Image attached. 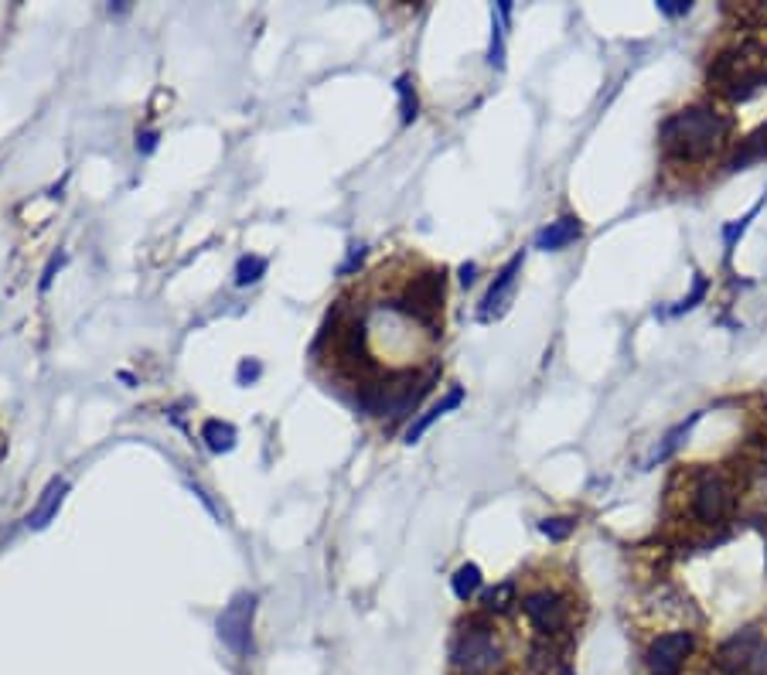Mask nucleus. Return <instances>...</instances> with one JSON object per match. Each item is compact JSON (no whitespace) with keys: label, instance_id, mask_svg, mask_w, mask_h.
<instances>
[{"label":"nucleus","instance_id":"nucleus-10","mask_svg":"<svg viewBox=\"0 0 767 675\" xmlns=\"http://www.w3.org/2000/svg\"><path fill=\"white\" fill-rule=\"evenodd\" d=\"M580 236H583V225L577 215H563V219L549 222L536 232V249H543V253H560V249H566L570 243H577Z\"/></svg>","mask_w":767,"mask_h":675},{"label":"nucleus","instance_id":"nucleus-15","mask_svg":"<svg viewBox=\"0 0 767 675\" xmlns=\"http://www.w3.org/2000/svg\"><path fill=\"white\" fill-rule=\"evenodd\" d=\"M202 440H205V447L212 450V454H229V450L236 447L239 433H236V427H232V423L208 420L205 427H202Z\"/></svg>","mask_w":767,"mask_h":675},{"label":"nucleus","instance_id":"nucleus-21","mask_svg":"<svg viewBox=\"0 0 767 675\" xmlns=\"http://www.w3.org/2000/svg\"><path fill=\"white\" fill-rule=\"evenodd\" d=\"M488 65L502 72L505 69V21L498 14H491V48H488Z\"/></svg>","mask_w":767,"mask_h":675},{"label":"nucleus","instance_id":"nucleus-11","mask_svg":"<svg viewBox=\"0 0 767 675\" xmlns=\"http://www.w3.org/2000/svg\"><path fill=\"white\" fill-rule=\"evenodd\" d=\"M65 491H69V481L65 478L48 481L45 491H41V498H38V505L31 508V515H28V529H45V525L55 519L58 508H62V502H65Z\"/></svg>","mask_w":767,"mask_h":675},{"label":"nucleus","instance_id":"nucleus-7","mask_svg":"<svg viewBox=\"0 0 767 675\" xmlns=\"http://www.w3.org/2000/svg\"><path fill=\"white\" fill-rule=\"evenodd\" d=\"M733 508V491L720 474L713 471H703L696 481V491H693V512L699 522L706 525H720L723 519L730 515Z\"/></svg>","mask_w":767,"mask_h":675},{"label":"nucleus","instance_id":"nucleus-30","mask_svg":"<svg viewBox=\"0 0 767 675\" xmlns=\"http://www.w3.org/2000/svg\"><path fill=\"white\" fill-rule=\"evenodd\" d=\"M474 273H478V266H474V263H464L461 266V283H464V287H471V283H474Z\"/></svg>","mask_w":767,"mask_h":675},{"label":"nucleus","instance_id":"nucleus-24","mask_svg":"<svg viewBox=\"0 0 767 675\" xmlns=\"http://www.w3.org/2000/svg\"><path fill=\"white\" fill-rule=\"evenodd\" d=\"M539 529H543V536H549L553 543H563V539L577 529V519H570V515H553V519L539 522Z\"/></svg>","mask_w":767,"mask_h":675},{"label":"nucleus","instance_id":"nucleus-13","mask_svg":"<svg viewBox=\"0 0 767 675\" xmlns=\"http://www.w3.org/2000/svg\"><path fill=\"white\" fill-rule=\"evenodd\" d=\"M764 157H767V123L744 140V147H740L737 154H733L730 161H727V171H744L754 161H764Z\"/></svg>","mask_w":767,"mask_h":675},{"label":"nucleus","instance_id":"nucleus-26","mask_svg":"<svg viewBox=\"0 0 767 675\" xmlns=\"http://www.w3.org/2000/svg\"><path fill=\"white\" fill-rule=\"evenodd\" d=\"M658 11H662L665 18H682V14L693 11V4H689V0H658Z\"/></svg>","mask_w":767,"mask_h":675},{"label":"nucleus","instance_id":"nucleus-9","mask_svg":"<svg viewBox=\"0 0 767 675\" xmlns=\"http://www.w3.org/2000/svg\"><path fill=\"white\" fill-rule=\"evenodd\" d=\"M522 263H525V253H515L512 260L498 270L495 283H491V290L485 294V300H481V311H478L481 321H491V318H498V314H505L508 300H512V290H515V280H519Z\"/></svg>","mask_w":767,"mask_h":675},{"label":"nucleus","instance_id":"nucleus-2","mask_svg":"<svg viewBox=\"0 0 767 675\" xmlns=\"http://www.w3.org/2000/svg\"><path fill=\"white\" fill-rule=\"evenodd\" d=\"M450 658H454V669H461L464 675H488L491 669L502 665V645H498V638L488 628L478 624V628L457 635Z\"/></svg>","mask_w":767,"mask_h":675},{"label":"nucleus","instance_id":"nucleus-8","mask_svg":"<svg viewBox=\"0 0 767 675\" xmlns=\"http://www.w3.org/2000/svg\"><path fill=\"white\" fill-rule=\"evenodd\" d=\"M522 611H525V618L532 621V628H536L543 638L560 635V631L566 628V621H570V607H566V600L556 594V590H536V594H525Z\"/></svg>","mask_w":767,"mask_h":675},{"label":"nucleus","instance_id":"nucleus-12","mask_svg":"<svg viewBox=\"0 0 767 675\" xmlns=\"http://www.w3.org/2000/svg\"><path fill=\"white\" fill-rule=\"evenodd\" d=\"M461 403H464V389H450V393H447L444 399H440V403H433L430 410L420 416V420L410 423V430H406V444H416V440H420L423 433H427V430L433 427V423L440 420V416L450 413V410H457V406H461Z\"/></svg>","mask_w":767,"mask_h":675},{"label":"nucleus","instance_id":"nucleus-25","mask_svg":"<svg viewBox=\"0 0 767 675\" xmlns=\"http://www.w3.org/2000/svg\"><path fill=\"white\" fill-rule=\"evenodd\" d=\"M260 375H263V365L256 362V358H243V362H239V369H236L239 386H253Z\"/></svg>","mask_w":767,"mask_h":675},{"label":"nucleus","instance_id":"nucleus-14","mask_svg":"<svg viewBox=\"0 0 767 675\" xmlns=\"http://www.w3.org/2000/svg\"><path fill=\"white\" fill-rule=\"evenodd\" d=\"M761 89H767V69H750L744 75H737L723 93H727V99H733V103H747V99H754Z\"/></svg>","mask_w":767,"mask_h":675},{"label":"nucleus","instance_id":"nucleus-23","mask_svg":"<svg viewBox=\"0 0 767 675\" xmlns=\"http://www.w3.org/2000/svg\"><path fill=\"white\" fill-rule=\"evenodd\" d=\"M263 273H266L263 256H243V260L236 263V287H249V283L263 280Z\"/></svg>","mask_w":767,"mask_h":675},{"label":"nucleus","instance_id":"nucleus-1","mask_svg":"<svg viewBox=\"0 0 767 675\" xmlns=\"http://www.w3.org/2000/svg\"><path fill=\"white\" fill-rule=\"evenodd\" d=\"M730 120L713 106H689L658 127V147L672 161H703L727 144Z\"/></svg>","mask_w":767,"mask_h":675},{"label":"nucleus","instance_id":"nucleus-28","mask_svg":"<svg viewBox=\"0 0 767 675\" xmlns=\"http://www.w3.org/2000/svg\"><path fill=\"white\" fill-rule=\"evenodd\" d=\"M62 266H65V253H58V256H52V260H48L45 273H41V290H48V287H52L55 273L62 270Z\"/></svg>","mask_w":767,"mask_h":675},{"label":"nucleus","instance_id":"nucleus-6","mask_svg":"<svg viewBox=\"0 0 767 675\" xmlns=\"http://www.w3.org/2000/svg\"><path fill=\"white\" fill-rule=\"evenodd\" d=\"M696 648L693 631H669V635H658L645 652V665L652 675H679L682 665L689 662Z\"/></svg>","mask_w":767,"mask_h":675},{"label":"nucleus","instance_id":"nucleus-22","mask_svg":"<svg viewBox=\"0 0 767 675\" xmlns=\"http://www.w3.org/2000/svg\"><path fill=\"white\" fill-rule=\"evenodd\" d=\"M706 294H710V280H706L703 273H696V280H693V290H689V297H682L679 304H672L665 314H686V311H693V307L703 304Z\"/></svg>","mask_w":767,"mask_h":675},{"label":"nucleus","instance_id":"nucleus-16","mask_svg":"<svg viewBox=\"0 0 767 675\" xmlns=\"http://www.w3.org/2000/svg\"><path fill=\"white\" fill-rule=\"evenodd\" d=\"M450 590H454L457 600H464V604H468V600L481 590V566L478 563L457 566V573L450 577Z\"/></svg>","mask_w":767,"mask_h":675},{"label":"nucleus","instance_id":"nucleus-20","mask_svg":"<svg viewBox=\"0 0 767 675\" xmlns=\"http://www.w3.org/2000/svg\"><path fill=\"white\" fill-rule=\"evenodd\" d=\"M515 604H519V600H515V583L512 580L498 583V587H491L485 594V611L488 614H505V611H512Z\"/></svg>","mask_w":767,"mask_h":675},{"label":"nucleus","instance_id":"nucleus-18","mask_svg":"<svg viewBox=\"0 0 767 675\" xmlns=\"http://www.w3.org/2000/svg\"><path fill=\"white\" fill-rule=\"evenodd\" d=\"M764 202H767V191L761 195V202H757V205L750 208V212L744 215V219H733V222H727V225H723V249H727V260L733 256V249H737V239H740V236H744V232H747V225L757 219V212H761V208H764Z\"/></svg>","mask_w":767,"mask_h":675},{"label":"nucleus","instance_id":"nucleus-5","mask_svg":"<svg viewBox=\"0 0 767 675\" xmlns=\"http://www.w3.org/2000/svg\"><path fill=\"white\" fill-rule=\"evenodd\" d=\"M761 652H764V641L757 635V628H744L716 648L713 665H716V672H723V675H747V672H754Z\"/></svg>","mask_w":767,"mask_h":675},{"label":"nucleus","instance_id":"nucleus-27","mask_svg":"<svg viewBox=\"0 0 767 675\" xmlns=\"http://www.w3.org/2000/svg\"><path fill=\"white\" fill-rule=\"evenodd\" d=\"M362 260H365V246H352V249H348V260L341 263V277H348V273H355L358 266H362Z\"/></svg>","mask_w":767,"mask_h":675},{"label":"nucleus","instance_id":"nucleus-4","mask_svg":"<svg viewBox=\"0 0 767 675\" xmlns=\"http://www.w3.org/2000/svg\"><path fill=\"white\" fill-rule=\"evenodd\" d=\"M440 304H444V270H430L423 273V277H416L410 287H406V294L393 300L389 307L413 321H433Z\"/></svg>","mask_w":767,"mask_h":675},{"label":"nucleus","instance_id":"nucleus-3","mask_svg":"<svg viewBox=\"0 0 767 675\" xmlns=\"http://www.w3.org/2000/svg\"><path fill=\"white\" fill-rule=\"evenodd\" d=\"M253 614H256V594H236L225 604V611L215 621V631H219L222 645L229 648L232 655H246L253 648Z\"/></svg>","mask_w":767,"mask_h":675},{"label":"nucleus","instance_id":"nucleus-17","mask_svg":"<svg viewBox=\"0 0 767 675\" xmlns=\"http://www.w3.org/2000/svg\"><path fill=\"white\" fill-rule=\"evenodd\" d=\"M699 420H703V410H699V413H693V416H689V420H682L679 427H672L669 433H665L662 447L655 450V454H652V461H648V464H655V461H665V457H672V454H675V447L682 444V437H689V430H693Z\"/></svg>","mask_w":767,"mask_h":675},{"label":"nucleus","instance_id":"nucleus-19","mask_svg":"<svg viewBox=\"0 0 767 675\" xmlns=\"http://www.w3.org/2000/svg\"><path fill=\"white\" fill-rule=\"evenodd\" d=\"M396 96H399V120L413 123L416 113H420V99H416V89H413L410 75H399V79H396Z\"/></svg>","mask_w":767,"mask_h":675},{"label":"nucleus","instance_id":"nucleus-29","mask_svg":"<svg viewBox=\"0 0 767 675\" xmlns=\"http://www.w3.org/2000/svg\"><path fill=\"white\" fill-rule=\"evenodd\" d=\"M154 147H157V133L154 130L140 133V137H137V150H140V154H154Z\"/></svg>","mask_w":767,"mask_h":675}]
</instances>
